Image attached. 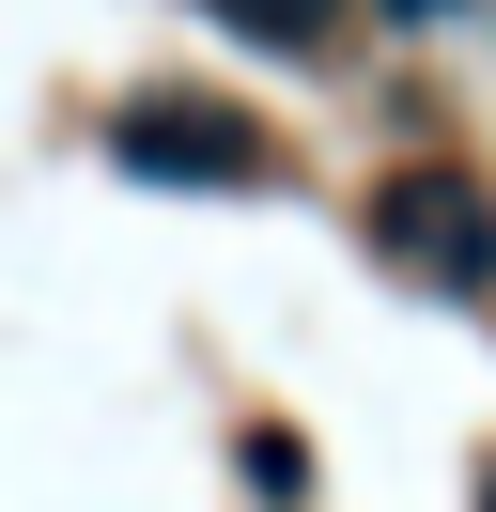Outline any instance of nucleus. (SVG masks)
Masks as SVG:
<instances>
[{"instance_id": "obj_3", "label": "nucleus", "mask_w": 496, "mask_h": 512, "mask_svg": "<svg viewBox=\"0 0 496 512\" xmlns=\"http://www.w3.org/2000/svg\"><path fill=\"white\" fill-rule=\"evenodd\" d=\"M403 16H434V0H403Z\"/></svg>"}, {"instance_id": "obj_2", "label": "nucleus", "mask_w": 496, "mask_h": 512, "mask_svg": "<svg viewBox=\"0 0 496 512\" xmlns=\"http://www.w3.org/2000/svg\"><path fill=\"white\" fill-rule=\"evenodd\" d=\"M264 16H279V32H310V16H326V0H264Z\"/></svg>"}, {"instance_id": "obj_1", "label": "nucleus", "mask_w": 496, "mask_h": 512, "mask_svg": "<svg viewBox=\"0 0 496 512\" xmlns=\"http://www.w3.org/2000/svg\"><path fill=\"white\" fill-rule=\"evenodd\" d=\"M124 171H155V187H264L279 171V140L264 125H233V109H186V94H155V109H124V140H109Z\"/></svg>"}]
</instances>
